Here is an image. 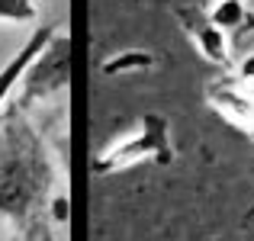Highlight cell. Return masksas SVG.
<instances>
[{
	"label": "cell",
	"mask_w": 254,
	"mask_h": 241,
	"mask_svg": "<svg viewBox=\"0 0 254 241\" xmlns=\"http://www.w3.org/2000/svg\"><path fill=\"white\" fill-rule=\"evenodd\" d=\"M68 39H52L39 58L29 64V71L23 74V97L26 100H42L52 97L55 90H62L68 84Z\"/></svg>",
	"instance_id": "1"
},
{
	"label": "cell",
	"mask_w": 254,
	"mask_h": 241,
	"mask_svg": "<svg viewBox=\"0 0 254 241\" xmlns=\"http://www.w3.org/2000/svg\"><path fill=\"white\" fill-rule=\"evenodd\" d=\"M145 122H148V129H142L135 138H126V142H119L116 148L103 151V158L97 161V167L113 171V167H123V164H129V161H142V158L155 161L158 155L168 158L171 155V145H168V129H164V119L148 116Z\"/></svg>",
	"instance_id": "2"
},
{
	"label": "cell",
	"mask_w": 254,
	"mask_h": 241,
	"mask_svg": "<svg viewBox=\"0 0 254 241\" xmlns=\"http://www.w3.org/2000/svg\"><path fill=\"white\" fill-rule=\"evenodd\" d=\"M52 39H55V32H52L49 26L36 29V32L29 36V42H26L23 49H19L16 55H13L10 61H6L3 68H0V106H3L6 100H10V93L19 87V80H23V74L29 71V64L36 61V58H39V52H42L45 45L52 42Z\"/></svg>",
	"instance_id": "3"
},
{
	"label": "cell",
	"mask_w": 254,
	"mask_h": 241,
	"mask_svg": "<svg viewBox=\"0 0 254 241\" xmlns=\"http://www.w3.org/2000/svg\"><path fill=\"white\" fill-rule=\"evenodd\" d=\"M187 23H190L187 29L193 32V39L199 42V52H203L206 58H212V61H219V64L229 61V55H225V42H222V29H219L209 16H203V13H190Z\"/></svg>",
	"instance_id": "4"
},
{
	"label": "cell",
	"mask_w": 254,
	"mask_h": 241,
	"mask_svg": "<svg viewBox=\"0 0 254 241\" xmlns=\"http://www.w3.org/2000/svg\"><path fill=\"white\" fill-rule=\"evenodd\" d=\"M209 19L219 29H232V26H238L242 19H248V13H245V6L238 3V0H222V3H216L209 10Z\"/></svg>",
	"instance_id": "5"
},
{
	"label": "cell",
	"mask_w": 254,
	"mask_h": 241,
	"mask_svg": "<svg viewBox=\"0 0 254 241\" xmlns=\"http://www.w3.org/2000/svg\"><path fill=\"white\" fill-rule=\"evenodd\" d=\"M36 16V6L29 0H0V19H10V23H26V19Z\"/></svg>",
	"instance_id": "6"
},
{
	"label": "cell",
	"mask_w": 254,
	"mask_h": 241,
	"mask_svg": "<svg viewBox=\"0 0 254 241\" xmlns=\"http://www.w3.org/2000/svg\"><path fill=\"white\" fill-rule=\"evenodd\" d=\"M242 74H245V77H254V55L248 58V61H245V68H242Z\"/></svg>",
	"instance_id": "7"
}]
</instances>
